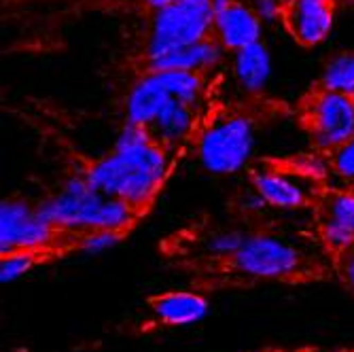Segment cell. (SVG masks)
<instances>
[{"label": "cell", "instance_id": "obj_16", "mask_svg": "<svg viewBox=\"0 0 354 352\" xmlns=\"http://www.w3.org/2000/svg\"><path fill=\"white\" fill-rule=\"evenodd\" d=\"M320 81L337 91L352 93L354 91V53H342L333 57L327 64Z\"/></svg>", "mask_w": 354, "mask_h": 352}, {"label": "cell", "instance_id": "obj_7", "mask_svg": "<svg viewBox=\"0 0 354 352\" xmlns=\"http://www.w3.org/2000/svg\"><path fill=\"white\" fill-rule=\"evenodd\" d=\"M83 234L68 232L59 225H53L37 212L26 200L11 198L0 206V252L11 250H57L59 242H68L77 248V242Z\"/></svg>", "mask_w": 354, "mask_h": 352}, {"label": "cell", "instance_id": "obj_6", "mask_svg": "<svg viewBox=\"0 0 354 352\" xmlns=\"http://www.w3.org/2000/svg\"><path fill=\"white\" fill-rule=\"evenodd\" d=\"M218 261L230 272L259 280H295L308 274L306 254L293 242L268 232L248 234L234 254Z\"/></svg>", "mask_w": 354, "mask_h": 352}, {"label": "cell", "instance_id": "obj_9", "mask_svg": "<svg viewBox=\"0 0 354 352\" xmlns=\"http://www.w3.org/2000/svg\"><path fill=\"white\" fill-rule=\"evenodd\" d=\"M223 45L216 37L200 41L196 45H187L178 49H170L157 55H136L132 59L134 66V81L153 75V73H166V71H212L216 62L221 59Z\"/></svg>", "mask_w": 354, "mask_h": 352}, {"label": "cell", "instance_id": "obj_23", "mask_svg": "<svg viewBox=\"0 0 354 352\" xmlns=\"http://www.w3.org/2000/svg\"><path fill=\"white\" fill-rule=\"evenodd\" d=\"M278 3H280V0H278Z\"/></svg>", "mask_w": 354, "mask_h": 352}, {"label": "cell", "instance_id": "obj_3", "mask_svg": "<svg viewBox=\"0 0 354 352\" xmlns=\"http://www.w3.org/2000/svg\"><path fill=\"white\" fill-rule=\"evenodd\" d=\"M248 183L268 206L280 210L314 208L329 187V168L323 153L259 157L248 164Z\"/></svg>", "mask_w": 354, "mask_h": 352}, {"label": "cell", "instance_id": "obj_12", "mask_svg": "<svg viewBox=\"0 0 354 352\" xmlns=\"http://www.w3.org/2000/svg\"><path fill=\"white\" fill-rule=\"evenodd\" d=\"M149 308L157 323L168 327H189L208 314V299L196 291H166L153 295Z\"/></svg>", "mask_w": 354, "mask_h": 352}, {"label": "cell", "instance_id": "obj_1", "mask_svg": "<svg viewBox=\"0 0 354 352\" xmlns=\"http://www.w3.org/2000/svg\"><path fill=\"white\" fill-rule=\"evenodd\" d=\"M174 155L176 151L155 142L147 127L127 125L117 149L89 162L79 174L95 191L119 198L147 214L170 176Z\"/></svg>", "mask_w": 354, "mask_h": 352}, {"label": "cell", "instance_id": "obj_11", "mask_svg": "<svg viewBox=\"0 0 354 352\" xmlns=\"http://www.w3.org/2000/svg\"><path fill=\"white\" fill-rule=\"evenodd\" d=\"M170 98H176V95L172 93L164 73H153L136 79L127 93V125H149Z\"/></svg>", "mask_w": 354, "mask_h": 352}, {"label": "cell", "instance_id": "obj_17", "mask_svg": "<svg viewBox=\"0 0 354 352\" xmlns=\"http://www.w3.org/2000/svg\"><path fill=\"white\" fill-rule=\"evenodd\" d=\"M323 155H325L329 172L354 189V136Z\"/></svg>", "mask_w": 354, "mask_h": 352}, {"label": "cell", "instance_id": "obj_2", "mask_svg": "<svg viewBox=\"0 0 354 352\" xmlns=\"http://www.w3.org/2000/svg\"><path fill=\"white\" fill-rule=\"evenodd\" d=\"M280 111H288L286 104L261 91L227 104L208 102L189 142L210 172H238L248 162L257 130L276 119Z\"/></svg>", "mask_w": 354, "mask_h": 352}, {"label": "cell", "instance_id": "obj_18", "mask_svg": "<svg viewBox=\"0 0 354 352\" xmlns=\"http://www.w3.org/2000/svg\"><path fill=\"white\" fill-rule=\"evenodd\" d=\"M333 261H335V272L346 284V289L354 293V244L346 248L342 254H337Z\"/></svg>", "mask_w": 354, "mask_h": 352}, {"label": "cell", "instance_id": "obj_20", "mask_svg": "<svg viewBox=\"0 0 354 352\" xmlns=\"http://www.w3.org/2000/svg\"><path fill=\"white\" fill-rule=\"evenodd\" d=\"M301 352H312V350H301Z\"/></svg>", "mask_w": 354, "mask_h": 352}, {"label": "cell", "instance_id": "obj_21", "mask_svg": "<svg viewBox=\"0 0 354 352\" xmlns=\"http://www.w3.org/2000/svg\"><path fill=\"white\" fill-rule=\"evenodd\" d=\"M348 3H352V5H354V0H348Z\"/></svg>", "mask_w": 354, "mask_h": 352}, {"label": "cell", "instance_id": "obj_13", "mask_svg": "<svg viewBox=\"0 0 354 352\" xmlns=\"http://www.w3.org/2000/svg\"><path fill=\"white\" fill-rule=\"evenodd\" d=\"M234 73L246 93H259L270 73L268 49L261 43H252L234 53Z\"/></svg>", "mask_w": 354, "mask_h": 352}, {"label": "cell", "instance_id": "obj_10", "mask_svg": "<svg viewBox=\"0 0 354 352\" xmlns=\"http://www.w3.org/2000/svg\"><path fill=\"white\" fill-rule=\"evenodd\" d=\"M263 17L257 13L250 0H232L216 9L214 35L225 51H240L252 43H259Z\"/></svg>", "mask_w": 354, "mask_h": 352}, {"label": "cell", "instance_id": "obj_4", "mask_svg": "<svg viewBox=\"0 0 354 352\" xmlns=\"http://www.w3.org/2000/svg\"><path fill=\"white\" fill-rule=\"evenodd\" d=\"M301 132L318 153H327L354 136L352 93L337 91L316 79L293 106Z\"/></svg>", "mask_w": 354, "mask_h": 352}, {"label": "cell", "instance_id": "obj_14", "mask_svg": "<svg viewBox=\"0 0 354 352\" xmlns=\"http://www.w3.org/2000/svg\"><path fill=\"white\" fill-rule=\"evenodd\" d=\"M314 219H325L354 232V189L329 185L314 206Z\"/></svg>", "mask_w": 354, "mask_h": 352}, {"label": "cell", "instance_id": "obj_5", "mask_svg": "<svg viewBox=\"0 0 354 352\" xmlns=\"http://www.w3.org/2000/svg\"><path fill=\"white\" fill-rule=\"evenodd\" d=\"M214 17L212 0H174L145 13V37L136 55H157L216 37Z\"/></svg>", "mask_w": 354, "mask_h": 352}, {"label": "cell", "instance_id": "obj_8", "mask_svg": "<svg viewBox=\"0 0 354 352\" xmlns=\"http://www.w3.org/2000/svg\"><path fill=\"white\" fill-rule=\"evenodd\" d=\"M342 0H280L276 19L284 35L304 49H314L331 35Z\"/></svg>", "mask_w": 354, "mask_h": 352}, {"label": "cell", "instance_id": "obj_15", "mask_svg": "<svg viewBox=\"0 0 354 352\" xmlns=\"http://www.w3.org/2000/svg\"><path fill=\"white\" fill-rule=\"evenodd\" d=\"M55 250H11L5 252L0 257V282H13L17 278H21L24 274H28L37 263H41L45 257L53 254Z\"/></svg>", "mask_w": 354, "mask_h": 352}, {"label": "cell", "instance_id": "obj_19", "mask_svg": "<svg viewBox=\"0 0 354 352\" xmlns=\"http://www.w3.org/2000/svg\"><path fill=\"white\" fill-rule=\"evenodd\" d=\"M174 3V0H136V9L145 15V13H151L159 7H164V5H170Z\"/></svg>", "mask_w": 354, "mask_h": 352}, {"label": "cell", "instance_id": "obj_22", "mask_svg": "<svg viewBox=\"0 0 354 352\" xmlns=\"http://www.w3.org/2000/svg\"><path fill=\"white\" fill-rule=\"evenodd\" d=\"M352 100H354V91H352Z\"/></svg>", "mask_w": 354, "mask_h": 352}]
</instances>
